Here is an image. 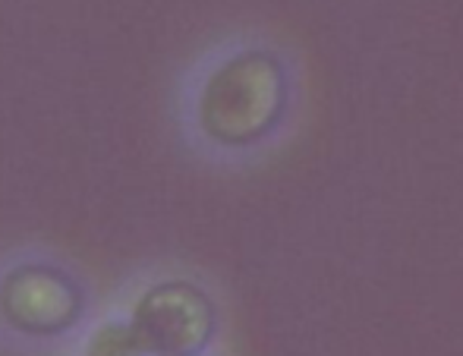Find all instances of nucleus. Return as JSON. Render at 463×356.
I'll return each instance as SVG.
<instances>
[{"label": "nucleus", "instance_id": "nucleus-1", "mask_svg": "<svg viewBox=\"0 0 463 356\" xmlns=\"http://www.w3.org/2000/svg\"><path fill=\"white\" fill-rule=\"evenodd\" d=\"M284 105V73L265 51H243L212 70L195 98V123L218 145H246L269 133Z\"/></svg>", "mask_w": 463, "mask_h": 356}, {"label": "nucleus", "instance_id": "nucleus-2", "mask_svg": "<svg viewBox=\"0 0 463 356\" xmlns=\"http://www.w3.org/2000/svg\"><path fill=\"white\" fill-rule=\"evenodd\" d=\"M86 290L54 262L13 265L0 277V325L23 341H61L80 328Z\"/></svg>", "mask_w": 463, "mask_h": 356}, {"label": "nucleus", "instance_id": "nucleus-3", "mask_svg": "<svg viewBox=\"0 0 463 356\" xmlns=\"http://www.w3.org/2000/svg\"><path fill=\"white\" fill-rule=\"evenodd\" d=\"M123 322L142 356H199L214 332V309L195 284L161 281L136 300Z\"/></svg>", "mask_w": 463, "mask_h": 356}]
</instances>
